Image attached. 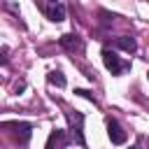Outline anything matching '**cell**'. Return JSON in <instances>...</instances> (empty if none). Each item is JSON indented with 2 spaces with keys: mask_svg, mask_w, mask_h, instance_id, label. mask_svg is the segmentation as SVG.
<instances>
[{
  "mask_svg": "<svg viewBox=\"0 0 149 149\" xmlns=\"http://www.w3.org/2000/svg\"><path fill=\"white\" fill-rule=\"evenodd\" d=\"M0 130L9 133L19 147H26V144H28V140H30L33 126H30V123H26V121H5V123H0Z\"/></svg>",
  "mask_w": 149,
  "mask_h": 149,
  "instance_id": "6da1fadb",
  "label": "cell"
},
{
  "mask_svg": "<svg viewBox=\"0 0 149 149\" xmlns=\"http://www.w3.org/2000/svg\"><path fill=\"white\" fill-rule=\"evenodd\" d=\"M130 149H137V147H130Z\"/></svg>",
  "mask_w": 149,
  "mask_h": 149,
  "instance_id": "7c38bea8",
  "label": "cell"
},
{
  "mask_svg": "<svg viewBox=\"0 0 149 149\" xmlns=\"http://www.w3.org/2000/svg\"><path fill=\"white\" fill-rule=\"evenodd\" d=\"M107 135H109V140H112V144H123L126 142V130L121 128V123L116 121V119H107Z\"/></svg>",
  "mask_w": 149,
  "mask_h": 149,
  "instance_id": "8992f818",
  "label": "cell"
},
{
  "mask_svg": "<svg viewBox=\"0 0 149 149\" xmlns=\"http://www.w3.org/2000/svg\"><path fill=\"white\" fill-rule=\"evenodd\" d=\"M68 121H70V130H72V137L79 147H86V140H84V114L81 112H68Z\"/></svg>",
  "mask_w": 149,
  "mask_h": 149,
  "instance_id": "3957f363",
  "label": "cell"
},
{
  "mask_svg": "<svg viewBox=\"0 0 149 149\" xmlns=\"http://www.w3.org/2000/svg\"><path fill=\"white\" fill-rule=\"evenodd\" d=\"M68 144H70L68 133L61 130V128H54V130L49 133V137H47V147H44V149H65Z\"/></svg>",
  "mask_w": 149,
  "mask_h": 149,
  "instance_id": "5b68a950",
  "label": "cell"
},
{
  "mask_svg": "<svg viewBox=\"0 0 149 149\" xmlns=\"http://www.w3.org/2000/svg\"><path fill=\"white\" fill-rule=\"evenodd\" d=\"M0 63H2V65L7 63V49H0Z\"/></svg>",
  "mask_w": 149,
  "mask_h": 149,
  "instance_id": "8fae6325",
  "label": "cell"
},
{
  "mask_svg": "<svg viewBox=\"0 0 149 149\" xmlns=\"http://www.w3.org/2000/svg\"><path fill=\"white\" fill-rule=\"evenodd\" d=\"M58 42H61V47L68 49V51H79V49L84 47V42H81V37H79L77 33H68V35H63Z\"/></svg>",
  "mask_w": 149,
  "mask_h": 149,
  "instance_id": "52a82bcc",
  "label": "cell"
},
{
  "mask_svg": "<svg viewBox=\"0 0 149 149\" xmlns=\"http://www.w3.org/2000/svg\"><path fill=\"white\" fill-rule=\"evenodd\" d=\"M44 14L54 23L65 21V5H63V0H44Z\"/></svg>",
  "mask_w": 149,
  "mask_h": 149,
  "instance_id": "277c9868",
  "label": "cell"
},
{
  "mask_svg": "<svg viewBox=\"0 0 149 149\" xmlns=\"http://www.w3.org/2000/svg\"><path fill=\"white\" fill-rule=\"evenodd\" d=\"M147 77H149V72H147Z\"/></svg>",
  "mask_w": 149,
  "mask_h": 149,
  "instance_id": "4fadbf2b",
  "label": "cell"
},
{
  "mask_svg": "<svg viewBox=\"0 0 149 149\" xmlns=\"http://www.w3.org/2000/svg\"><path fill=\"white\" fill-rule=\"evenodd\" d=\"M47 81H49V84H56V86L63 88V86H65V74H63L61 70H51V72L47 74Z\"/></svg>",
  "mask_w": 149,
  "mask_h": 149,
  "instance_id": "9c48e42d",
  "label": "cell"
},
{
  "mask_svg": "<svg viewBox=\"0 0 149 149\" xmlns=\"http://www.w3.org/2000/svg\"><path fill=\"white\" fill-rule=\"evenodd\" d=\"M102 63H105V68H107L112 74H121V72L130 70V63L121 61V58H119L114 51H109V49H102Z\"/></svg>",
  "mask_w": 149,
  "mask_h": 149,
  "instance_id": "7a4b0ae2",
  "label": "cell"
},
{
  "mask_svg": "<svg viewBox=\"0 0 149 149\" xmlns=\"http://www.w3.org/2000/svg\"><path fill=\"white\" fill-rule=\"evenodd\" d=\"M74 93H77V95H81V98H88V100H93V95H91V91H86V88H77Z\"/></svg>",
  "mask_w": 149,
  "mask_h": 149,
  "instance_id": "30bf717a",
  "label": "cell"
},
{
  "mask_svg": "<svg viewBox=\"0 0 149 149\" xmlns=\"http://www.w3.org/2000/svg\"><path fill=\"white\" fill-rule=\"evenodd\" d=\"M114 47H119V49H123V51L133 54V51L137 49V42H135V37H128V35H123V37H116V40H114Z\"/></svg>",
  "mask_w": 149,
  "mask_h": 149,
  "instance_id": "ba28073f",
  "label": "cell"
}]
</instances>
